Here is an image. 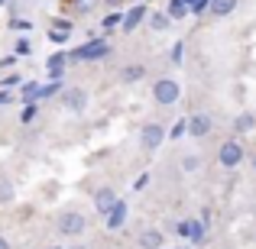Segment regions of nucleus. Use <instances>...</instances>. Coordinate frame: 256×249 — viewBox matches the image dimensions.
<instances>
[{"instance_id": "1", "label": "nucleus", "mask_w": 256, "mask_h": 249, "mask_svg": "<svg viewBox=\"0 0 256 249\" xmlns=\"http://www.w3.org/2000/svg\"><path fill=\"white\" fill-rule=\"evenodd\" d=\"M56 230L62 233V237H82L88 230V217L82 211H62L56 217Z\"/></svg>"}, {"instance_id": "2", "label": "nucleus", "mask_w": 256, "mask_h": 249, "mask_svg": "<svg viewBox=\"0 0 256 249\" xmlns=\"http://www.w3.org/2000/svg\"><path fill=\"white\" fill-rule=\"evenodd\" d=\"M178 94H182V87L175 78H159L156 84H152V100H156L159 107H172L175 100H178Z\"/></svg>"}, {"instance_id": "3", "label": "nucleus", "mask_w": 256, "mask_h": 249, "mask_svg": "<svg viewBox=\"0 0 256 249\" xmlns=\"http://www.w3.org/2000/svg\"><path fill=\"white\" fill-rule=\"evenodd\" d=\"M244 159H246V149H244V143H240V139H227V143H220L218 162L224 165V168H237Z\"/></svg>"}, {"instance_id": "4", "label": "nucleus", "mask_w": 256, "mask_h": 249, "mask_svg": "<svg viewBox=\"0 0 256 249\" xmlns=\"http://www.w3.org/2000/svg\"><path fill=\"white\" fill-rule=\"evenodd\" d=\"M107 55H110V45H107L104 39H91V42L78 45L68 58H78V62H98V58H107Z\"/></svg>"}, {"instance_id": "5", "label": "nucleus", "mask_w": 256, "mask_h": 249, "mask_svg": "<svg viewBox=\"0 0 256 249\" xmlns=\"http://www.w3.org/2000/svg\"><path fill=\"white\" fill-rule=\"evenodd\" d=\"M162 139H166V130L159 123H146L143 130H140V146H143L146 152H156L159 146H162Z\"/></svg>"}, {"instance_id": "6", "label": "nucleus", "mask_w": 256, "mask_h": 249, "mask_svg": "<svg viewBox=\"0 0 256 249\" xmlns=\"http://www.w3.org/2000/svg\"><path fill=\"white\" fill-rule=\"evenodd\" d=\"M62 107L72 110V113H82L88 107V94L82 91V87H65L62 91Z\"/></svg>"}, {"instance_id": "7", "label": "nucleus", "mask_w": 256, "mask_h": 249, "mask_svg": "<svg viewBox=\"0 0 256 249\" xmlns=\"http://www.w3.org/2000/svg\"><path fill=\"white\" fill-rule=\"evenodd\" d=\"M117 191H114V188H98V194H94V211H98L100 214V217H107V214H110V207L114 204H117Z\"/></svg>"}, {"instance_id": "8", "label": "nucleus", "mask_w": 256, "mask_h": 249, "mask_svg": "<svg viewBox=\"0 0 256 249\" xmlns=\"http://www.w3.org/2000/svg\"><path fill=\"white\" fill-rule=\"evenodd\" d=\"M211 117L208 113H192L188 117V136H194V139H204L208 133H211Z\"/></svg>"}, {"instance_id": "9", "label": "nucleus", "mask_w": 256, "mask_h": 249, "mask_svg": "<svg viewBox=\"0 0 256 249\" xmlns=\"http://www.w3.org/2000/svg\"><path fill=\"white\" fill-rule=\"evenodd\" d=\"M136 246H140V249H162V246H166L162 230H143V233L136 237Z\"/></svg>"}, {"instance_id": "10", "label": "nucleus", "mask_w": 256, "mask_h": 249, "mask_svg": "<svg viewBox=\"0 0 256 249\" xmlns=\"http://www.w3.org/2000/svg\"><path fill=\"white\" fill-rule=\"evenodd\" d=\"M143 16H146V6L140 3V6H130V10H126V16L120 19V26H124V32H133L136 29L140 23H143Z\"/></svg>"}, {"instance_id": "11", "label": "nucleus", "mask_w": 256, "mask_h": 249, "mask_svg": "<svg viewBox=\"0 0 256 249\" xmlns=\"http://www.w3.org/2000/svg\"><path fill=\"white\" fill-rule=\"evenodd\" d=\"M104 220H107V230H117V227H124V220H126V204H124V201H117Z\"/></svg>"}, {"instance_id": "12", "label": "nucleus", "mask_w": 256, "mask_h": 249, "mask_svg": "<svg viewBox=\"0 0 256 249\" xmlns=\"http://www.w3.org/2000/svg\"><path fill=\"white\" fill-rule=\"evenodd\" d=\"M234 10H237V0H211V6H208L211 16H230Z\"/></svg>"}, {"instance_id": "13", "label": "nucleus", "mask_w": 256, "mask_h": 249, "mask_svg": "<svg viewBox=\"0 0 256 249\" xmlns=\"http://www.w3.org/2000/svg\"><path fill=\"white\" fill-rule=\"evenodd\" d=\"M169 19H185L192 13V0H169Z\"/></svg>"}, {"instance_id": "14", "label": "nucleus", "mask_w": 256, "mask_h": 249, "mask_svg": "<svg viewBox=\"0 0 256 249\" xmlns=\"http://www.w3.org/2000/svg\"><path fill=\"white\" fill-rule=\"evenodd\" d=\"M143 75H146V65H126V68L120 71V81L124 84H136V81H143Z\"/></svg>"}, {"instance_id": "15", "label": "nucleus", "mask_w": 256, "mask_h": 249, "mask_svg": "<svg viewBox=\"0 0 256 249\" xmlns=\"http://www.w3.org/2000/svg\"><path fill=\"white\" fill-rule=\"evenodd\" d=\"M253 126H256V113H250V110L240 113V117L234 120V130H237V133H250Z\"/></svg>"}, {"instance_id": "16", "label": "nucleus", "mask_w": 256, "mask_h": 249, "mask_svg": "<svg viewBox=\"0 0 256 249\" xmlns=\"http://www.w3.org/2000/svg\"><path fill=\"white\" fill-rule=\"evenodd\" d=\"M178 162H182V172L192 175V172H198V168H201V156H198V152H188V156H182Z\"/></svg>"}, {"instance_id": "17", "label": "nucleus", "mask_w": 256, "mask_h": 249, "mask_svg": "<svg viewBox=\"0 0 256 249\" xmlns=\"http://www.w3.org/2000/svg\"><path fill=\"white\" fill-rule=\"evenodd\" d=\"M169 23H172V19H169V13H152V16H150V29H152V32L169 29Z\"/></svg>"}, {"instance_id": "18", "label": "nucleus", "mask_w": 256, "mask_h": 249, "mask_svg": "<svg viewBox=\"0 0 256 249\" xmlns=\"http://www.w3.org/2000/svg\"><path fill=\"white\" fill-rule=\"evenodd\" d=\"M16 198V191H13V185L6 178H0V204H10V201Z\"/></svg>"}, {"instance_id": "19", "label": "nucleus", "mask_w": 256, "mask_h": 249, "mask_svg": "<svg viewBox=\"0 0 256 249\" xmlns=\"http://www.w3.org/2000/svg\"><path fill=\"white\" fill-rule=\"evenodd\" d=\"M65 58H68V55H52V58H49V75H52V78H58V75H62Z\"/></svg>"}, {"instance_id": "20", "label": "nucleus", "mask_w": 256, "mask_h": 249, "mask_svg": "<svg viewBox=\"0 0 256 249\" xmlns=\"http://www.w3.org/2000/svg\"><path fill=\"white\" fill-rule=\"evenodd\" d=\"M36 117H39V107L32 104V100H30V104H26V110L20 113V120H23V123H32V120H36Z\"/></svg>"}, {"instance_id": "21", "label": "nucleus", "mask_w": 256, "mask_h": 249, "mask_svg": "<svg viewBox=\"0 0 256 249\" xmlns=\"http://www.w3.org/2000/svg\"><path fill=\"white\" fill-rule=\"evenodd\" d=\"M49 39H52V42H65V39H68V29H58V26H52Z\"/></svg>"}, {"instance_id": "22", "label": "nucleus", "mask_w": 256, "mask_h": 249, "mask_svg": "<svg viewBox=\"0 0 256 249\" xmlns=\"http://www.w3.org/2000/svg\"><path fill=\"white\" fill-rule=\"evenodd\" d=\"M188 133V120H178V123H175V130H172V139H182Z\"/></svg>"}, {"instance_id": "23", "label": "nucleus", "mask_w": 256, "mask_h": 249, "mask_svg": "<svg viewBox=\"0 0 256 249\" xmlns=\"http://www.w3.org/2000/svg\"><path fill=\"white\" fill-rule=\"evenodd\" d=\"M23 97H26V104H30V100H36V97H39V87H36V84H26V87H23Z\"/></svg>"}, {"instance_id": "24", "label": "nucleus", "mask_w": 256, "mask_h": 249, "mask_svg": "<svg viewBox=\"0 0 256 249\" xmlns=\"http://www.w3.org/2000/svg\"><path fill=\"white\" fill-rule=\"evenodd\" d=\"M211 0H192V13H208Z\"/></svg>"}, {"instance_id": "25", "label": "nucleus", "mask_w": 256, "mask_h": 249, "mask_svg": "<svg viewBox=\"0 0 256 249\" xmlns=\"http://www.w3.org/2000/svg\"><path fill=\"white\" fill-rule=\"evenodd\" d=\"M120 19H124L120 13H110V16H104V29H114V26H117Z\"/></svg>"}, {"instance_id": "26", "label": "nucleus", "mask_w": 256, "mask_h": 249, "mask_svg": "<svg viewBox=\"0 0 256 249\" xmlns=\"http://www.w3.org/2000/svg\"><path fill=\"white\" fill-rule=\"evenodd\" d=\"M182 52H185V45H182V42H175V45H172V62H175V65L182 62Z\"/></svg>"}, {"instance_id": "27", "label": "nucleus", "mask_w": 256, "mask_h": 249, "mask_svg": "<svg viewBox=\"0 0 256 249\" xmlns=\"http://www.w3.org/2000/svg\"><path fill=\"white\" fill-rule=\"evenodd\" d=\"M16 52H20V55H23V52H30V39H20V42H16Z\"/></svg>"}, {"instance_id": "28", "label": "nucleus", "mask_w": 256, "mask_h": 249, "mask_svg": "<svg viewBox=\"0 0 256 249\" xmlns=\"http://www.w3.org/2000/svg\"><path fill=\"white\" fill-rule=\"evenodd\" d=\"M0 249H10V240L6 237H0Z\"/></svg>"}, {"instance_id": "29", "label": "nucleus", "mask_w": 256, "mask_h": 249, "mask_svg": "<svg viewBox=\"0 0 256 249\" xmlns=\"http://www.w3.org/2000/svg\"><path fill=\"white\" fill-rule=\"evenodd\" d=\"M250 165H253V168H256V152H250Z\"/></svg>"}, {"instance_id": "30", "label": "nucleus", "mask_w": 256, "mask_h": 249, "mask_svg": "<svg viewBox=\"0 0 256 249\" xmlns=\"http://www.w3.org/2000/svg\"><path fill=\"white\" fill-rule=\"evenodd\" d=\"M6 100H10V97H6V94H4V91H0V104H6Z\"/></svg>"}, {"instance_id": "31", "label": "nucleus", "mask_w": 256, "mask_h": 249, "mask_svg": "<svg viewBox=\"0 0 256 249\" xmlns=\"http://www.w3.org/2000/svg\"><path fill=\"white\" fill-rule=\"evenodd\" d=\"M72 249H88V246H72Z\"/></svg>"}]
</instances>
